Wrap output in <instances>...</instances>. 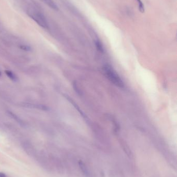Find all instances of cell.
Instances as JSON below:
<instances>
[{"instance_id": "obj_4", "label": "cell", "mask_w": 177, "mask_h": 177, "mask_svg": "<svg viewBox=\"0 0 177 177\" xmlns=\"http://www.w3.org/2000/svg\"><path fill=\"white\" fill-rule=\"evenodd\" d=\"M78 165L79 167L80 168L81 171L82 172L83 174H85V176H88L89 175V172L88 169L87 168V167L86 166L85 164L83 162L82 160H80L78 162Z\"/></svg>"}, {"instance_id": "obj_8", "label": "cell", "mask_w": 177, "mask_h": 177, "mask_svg": "<svg viewBox=\"0 0 177 177\" xmlns=\"http://www.w3.org/2000/svg\"><path fill=\"white\" fill-rule=\"evenodd\" d=\"M19 48L25 51H30L32 50L31 48L27 45H20L19 46Z\"/></svg>"}, {"instance_id": "obj_5", "label": "cell", "mask_w": 177, "mask_h": 177, "mask_svg": "<svg viewBox=\"0 0 177 177\" xmlns=\"http://www.w3.org/2000/svg\"><path fill=\"white\" fill-rule=\"evenodd\" d=\"M5 73L6 75L7 76V77L9 78L12 81H17L18 80V78L13 72H11V71L6 70Z\"/></svg>"}, {"instance_id": "obj_1", "label": "cell", "mask_w": 177, "mask_h": 177, "mask_svg": "<svg viewBox=\"0 0 177 177\" xmlns=\"http://www.w3.org/2000/svg\"><path fill=\"white\" fill-rule=\"evenodd\" d=\"M104 75L114 85L121 88L124 87V83L121 78L114 69L109 66H105L103 68Z\"/></svg>"}, {"instance_id": "obj_9", "label": "cell", "mask_w": 177, "mask_h": 177, "mask_svg": "<svg viewBox=\"0 0 177 177\" xmlns=\"http://www.w3.org/2000/svg\"><path fill=\"white\" fill-rule=\"evenodd\" d=\"M0 177H7V175L2 172H0Z\"/></svg>"}, {"instance_id": "obj_10", "label": "cell", "mask_w": 177, "mask_h": 177, "mask_svg": "<svg viewBox=\"0 0 177 177\" xmlns=\"http://www.w3.org/2000/svg\"><path fill=\"white\" fill-rule=\"evenodd\" d=\"M1 75H2V74H1V72H0V76H1Z\"/></svg>"}, {"instance_id": "obj_6", "label": "cell", "mask_w": 177, "mask_h": 177, "mask_svg": "<svg viewBox=\"0 0 177 177\" xmlns=\"http://www.w3.org/2000/svg\"><path fill=\"white\" fill-rule=\"evenodd\" d=\"M7 113H8V115H9V116L12 117L14 120H15L17 122H18V123H19L21 125H25L23 122H22V120L20 119L19 117L17 116L16 114H15L14 113L11 112V111H7Z\"/></svg>"}, {"instance_id": "obj_3", "label": "cell", "mask_w": 177, "mask_h": 177, "mask_svg": "<svg viewBox=\"0 0 177 177\" xmlns=\"http://www.w3.org/2000/svg\"><path fill=\"white\" fill-rule=\"evenodd\" d=\"M42 1H43L44 3L47 5L48 6H49L50 8L53 9V10L56 11H58L59 10L58 6L56 5L53 0H41Z\"/></svg>"}, {"instance_id": "obj_7", "label": "cell", "mask_w": 177, "mask_h": 177, "mask_svg": "<svg viewBox=\"0 0 177 177\" xmlns=\"http://www.w3.org/2000/svg\"><path fill=\"white\" fill-rule=\"evenodd\" d=\"M137 1V2L138 3L139 10L142 13H143L145 11L144 9V6L143 3L142 2L141 0H136Z\"/></svg>"}, {"instance_id": "obj_2", "label": "cell", "mask_w": 177, "mask_h": 177, "mask_svg": "<svg viewBox=\"0 0 177 177\" xmlns=\"http://www.w3.org/2000/svg\"><path fill=\"white\" fill-rule=\"evenodd\" d=\"M28 15L29 16L36 22L42 28L47 29L48 25L47 20L45 17L44 15L39 11H28Z\"/></svg>"}]
</instances>
